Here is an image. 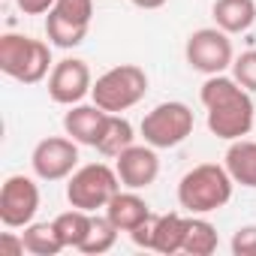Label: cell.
<instances>
[{"label": "cell", "instance_id": "ffe728a7", "mask_svg": "<svg viewBox=\"0 0 256 256\" xmlns=\"http://www.w3.org/2000/svg\"><path fill=\"white\" fill-rule=\"evenodd\" d=\"M22 238H24L28 253H34V256H58L60 250H66L54 223H28Z\"/></svg>", "mask_w": 256, "mask_h": 256}, {"label": "cell", "instance_id": "7a4b0ae2", "mask_svg": "<svg viewBox=\"0 0 256 256\" xmlns=\"http://www.w3.org/2000/svg\"><path fill=\"white\" fill-rule=\"evenodd\" d=\"M235 181L220 163H199L178 181V205L190 214L220 211L232 199Z\"/></svg>", "mask_w": 256, "mask_h": 256}, {"label": "cell", "instance_id": "e0dca14e", "mask_svg": "<svg viewBox=\"0 0 256 256\" xmlns=\"http://www.w3.org/2000/svg\"><path fill=\"white\" fill-rule=\"evenodd\" d=\"M223 166L229 169L235 184L256 190V142L253 139H235L226 148Z\"/></svg>", "mask_w": 256, "mask_h": 256}, {"label": "cell", "instance_id": "ba28073f", "mask_svg": "<svg viewBox=\"0 0 256 256\" xmlns=\"http://www.w3.org/2000/svg\"><path fill=\"white\" fill-rule=\"evenodd\" d=\"M184 58H187L190 70H196L202 76H220V72L232 70L235 48H232L229 34L214 24V28H199L187 36Z\"/></svg>", "mask_w": 256, "mask_h": 256}, {"label": "cell", "instance_id": "7c38bea8", "mask_svg": "<svg viewBox=\"0 0 256 256\" xmlns=\"http://www.w3.org/2000/svg\"><path fill=\"white\" fill-rule=\"evenodd\" d=\"M114 169H118V178L126 190H145L160 175L157 148H151L148 142L145 145H130L126 151H120L114 157Z\"/></svg>", "mask_w": 256, "mask_h": 256}, {"label": "cell", "instance_id": "3957f363", "mask_svg": "<svg viewBox=\"0 0 256 256\" xmlns=\"http://www.w3.org/2000/svg\"><path fill=\"white\" fill-rule=\"evenodd\" d=\"M52 42L24 36V34H4L0 36V72L22 82L40 84L52 72Z\"/></svg>", "mask_w": 256, "mask_h": 256}, {"label": "cell", "instance_id": "d4e9b609", "mask_svg": "<svg viewBox=\"0 0 256 256\" xmlns=\"http://www.w3.org/2000/svg\"><path fill=\"white\" fill-rule=\"evenodd\" d=\"M0 250H4V256H24L28 253L24 238L16 235V232H4V235H0Z\"/></svg>", "mask_w": 256, "mask_h": 256}, {"label": "cell", "instance_id": "30bf717a", "mask_svg": "<svg viewBox=\"0 0 256 256\" xmlns=\"http://www.w3.org/2000/svg\"><path fill=\"white\" fill-rule=\"evenodd\" d=\"M30 169L40 181H64L78 169V142L70 136H48L36 142Z\"/></svg>", "mask_w": 256, "mask_h": 256}, {"label": "cell", "instance_id": "5b68a950", "mask_svg": "<svg viewBox=\"0 0 256 256\" xmlns=\"http://www.w3.org/2000/svg\"><path fill=\"white\" fill-rule=\"evenodd\" d=\"M120 187L124 184H120L114 166H108V163H88V166H78L66 178V202L72 208L96 214L100 208H106L112 202V196Z\"/></svg>", "mask_w": 256, "mask_h": 256}, {"label": "cell", "instance_id": "2e32d148", "mask_svg": "<svg viewBox=\"0 0 256 256\" xmlns=\"http://www.w3.org/2000/svg\"><path fill=\"white\" fill-rule=\"evenodd\" d=\"M211 18L229 36L232 34H244L256 22V0H214Z\"/></svg>", "mask_w": 256, "mask_h": 256}, {"label": "cell", "instance_id": "277c9868", "mask_svg": "<svg viewBox=\"0 0 256 256\" xmlns=\"http://www.w3.org/2000/svg\"><path fill=\"white\" fill-rule=\"evenodd\" d=\"M145 94H148V72L136 64H118L106 70L90 88V100L112 114L133 108L136 102L145 100Z\"/></svg>", "mask_w": 256, "mask_h": 256}, {"label": "cell", "instance_id": "484cf974", "mask_svg": "<svg viewBox=\"0 0 256 256\" xmlns=\"http://www.w3.org/2000/svg\"><path fill=\"white\" fill-rule=\"evenodd\" d=\"M16 6H18L24 16H46V12L54 6V0H16Z\"/></svg>", "mask_w": 256, "mask_h": 256}, {"label": "cell", "instance_id": "8992f818", "mask_svg": "<svg viewBox=\"0 0 256 256\" xmlns=\"http://www.w3.org/2000/svg\"><path fill=\"white\" fill-rule=\"evenodd\" d=\"M193 126H196V120H193V112H190V106L187 102H160V106H154L145 118H142V139L151 145V148H157V151H163V148H178L181 142H187L190 136H193Z\"/></svg>", "mask_w": 256, "mask_h": 256}, {"label": "cell", "instance_id": "603a6c76", "mask_svg": "<svg viewBox=\"0 0 256 256\" xmlns=\"http://www.w3.org/2000/svg\"><path fill=\"white\" fill-rule=\"evenodd\" d=\"M232 76H235V82L241 88L256 94V48H247L232 60Z\"/></svg>", "mask_w": 256, "mask_h": 256}, {"label": "cell", "instance_id": "4fadbf2b", "mask_svg": "<svg viewBox=\"0 0 256 256\" xmlns=\"http://www.w3.org/2000/svg\"><path fill=\"white\" fill-rule=\"evenodd\" d=\"M106 118H108V112L100 108L96 102H76L64 114V133L70 139H76L78 145L94 148L100 133H102V126H106Z\"/></svg>", "mask_w": 256, "mask_h": 256}, {"label": "cell", "instance_id": "9a60e30c", "mask_svg": "<svg viewBox=\"0 0 256 256\" xmlns=\"http://www.w3.org/2000/svg\"><path fill=\"white\" fill-rule=\"evenodd\" d=\"M187 229H190V217L169 211V214H154V232H151V250L172 256V253H184V241H187Z\"/></svg>", "mask_w": 256, "mask_h": 256}, {"label": "cell", "instance_id": "44dd1931", "mask_svg": "<svg viewBox=\"0 0 256 256\" xmlns=\"http://www.w3.org/2000/svg\"><path fill=\"white\" fill-rule=\"evenodd\" d=\"M214 250H217V229H214V223H208L205 217H190L184 253L187 256H211Z\"/></svg>", "mask_w": 256, "mask_h": 256}, {"label": "cell", "instance_id": "d6986e66", "mask_svg": "<svg viewBox=\"0 0 256 256\" xmlns=\"http://www.w3.org/2000/svg\"><path fill=\"white\" fill-rule=\"evenodd\" d=\"M52 223H54V229H58V235H60L64 247H72V250H78V247L84 244L88 232H90L94 214H90V211H82V208H72V205H70V211L58 214Z\"/></svg>", "mask_w": 256, "mask_h": 256}, {"label": "cell", "instance_id": "52a82bcc", "mask_svg": "<svg viewBox=\"0 0 256 256\" xmlns=\"http://www.w3.org/2000/svg\"><path fill=\"white\" fill-rule=\"evenodd\" d=\"M94 0H54L46 12V36L58 48H76L88 40Z\"/></svg>", "mask_w": 256, "mask_h": 256}, {"label": "cell", "instance_id": "8fae6325", "mask_svg": "<svg viewBox=\"0 0 256 256\" xmlns=\"http://www.w3.org/2000/svg\"><path fill=\"white\" fill-rule=\"evenodd\" d=\"M94 88L90 66L82 58H64L48 72V96L58 106H76L82 102Z\"/></svg>", "mask_w": 256, "mask_h": 256}, {"label": "cell", "instance_id": "6da1fadb", "mask_svg": "<svg viewBox=\"0 0 256 256\" xmlns=\"http://www.w3.org/2000/svg\"><path fill=\"white\" fill-rule=\"evenodd\" d=\"M199 100L208 112V130L211 136L223 139V142H235L244 139L253 130V100L250 90L241 88L235 82V76H205V84L199 90Z\"/></svg>", "mask_w": 256, "mask_h": 256}, {"label": "cell", "instance_id": "5bb4252c", "mask_svg": "<svg viewBox=\"0 0 256 256\" xmlns=\"http://www.w3.org/2000/svg\"><path fill=\"white\" fill-rule=\"evenodd\" d=\"M106 217L120 232H133L136 226H142L154 214H151V205L139 196V190H118L112 196V202L106 205Z\"/></svg>", "mask_w": 256, "mask_h": 256}, {"label": "cell", "instance_id": "4316f807", "mask_svg": "<svg viewBox=\"0 0 256 256\" xmlns=\"http://www.w3.org/2000/svg\"><path fill=\"white\" fill-rule=\"evenodd\" d=\"M133 6H139V10H160V6H166L169 0H130Z\"/></svg>", "mask_w": 256, "mask_h": 256}, {"label": "cell", "instance_id": "cb8c5ba5", "mask_svg": "<svg viewBox=\"0 0 256 256\" xmlns=\"http://www.w3.org/2000/svg\"><path fill=\"white\" fill-rule=\"evenodd\" d=\"M229 247L235 256H256V226H238Z\"/></svg>", "mask_w": 256, "mask_h": 256}, {"label": "cell", "instance_id": "9c48e42d", "mask_svg": "<svg viewBox=\"0 0 256 256\" xmlns=\"http://www.w3.org/2000/svg\"><path fill=\"white\" fill-rule=\"evenodd\" d=\"M40 211V187L28 175H10L0 187V223L6 229H24Z\"/></svg>", "mask_w": 256, "mask_h": 256}, {"label": "cell", "instance_id": "7402d4cb", "mask_svg": "<svg viewBox=\"0 0 256 256\" xmlns=\"http://www.w3.org/2000/svg\"><path fill=\"white\" fill-rule=\"evenodd\" d=\"M118 226L102 214H94V223H90V232H88V238H84V244L78 247L82 253H88V256H100V253H108L112 247H114V241H118Z\"/></svg>", "mask_w": 256, "mask_h": 256}, {"label": "cell", "instance_id": "ac0fdd59", "mask_svg": "<svg viewBox=\"0 0 256 256\" xmlns=\"http://www.w3.org/2000/svg\"><path fill=\"white\" fill-rule=\"evenodd\" d=\"M130 145H136V130H133V124L126 120L124 114H112V112H108L106 126H102V133H100V139H96L94 148H96L102 157L114 160L120 151H126Z\"/></svg>", "mask_w": 256, "mask_h": 256}]
</instances>
